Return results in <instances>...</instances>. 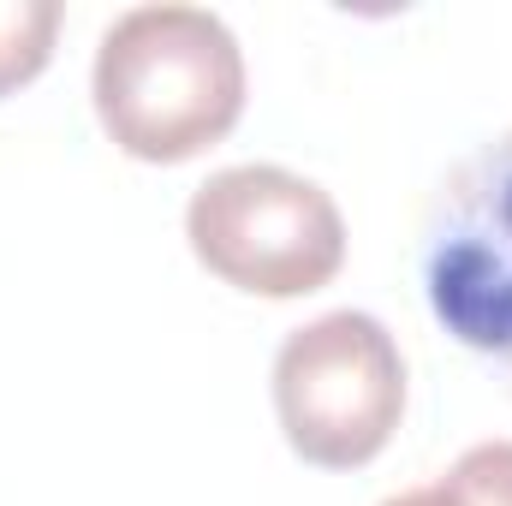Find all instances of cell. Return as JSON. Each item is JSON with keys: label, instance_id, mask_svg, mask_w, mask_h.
Masks as SVG:
<instances>
[{"label": "cell", "instance_id": "1", "mask_svg": "<svg viewBox=\"0 0 512 506\" xmlns=\"http://www.w3.org/2000/svg\"><path fill=\"white\" fill-rule=\"evenodd\" d=\"M96 114L137 161H191L245 114L239 36L203 6H131L96 48Z\"/></svg>", "mask_w": 512, "mask_h": 506}, {"label": "cell", "instance_id": "2", "mask_svg": "<svg viewBox=\"0 0 512 506\" xmlns=\"http://www.w3.org/2000/svg\"><path fill=\"white\" fill-rule=\"evenodd\" d=\"M274 411L298 459L322 471L370 465L405 411V358L376 316L334 310L286 334L274 358Z\"/></svg>", "mask_w": 512, "mask_h": 506}, {"label": "cell", "instance_id": "3", "mask_svg": "<svg viewBox=\"0 0 512 506\" xmlns=\"http://www.w3.org/2000/svg\"><path fill=\"white\" fill-rule=\"evenodd\" d=\"M435 322L512 393V131L465 155L423 209Z\"/></svg>", "mask_w": 512, "mask_h": 506}, {"label": "cell", "instance_id": "4", "mask_svg": "<svg viewBox=\"0 0 512 506\" xmlns=\"http://www.w3.org/2000/svg\"><path fill=\"white\" fill-rule=\"evenodd\" d=\"M185 239L209 274L256 298H304L346 262L334 197L286 167L209 173L185 209Z\"/></svg>", "mask_w": 512, "mask_h": 506}, {"label": "cell", "instance_id": "5", "mask_svg": "<svg viewBox=\"0 0 512 506\" xmlns=\"http://www.w3.org/2000/svg\"><path fill=\"white\" fill-rule=\"evenodd\" d=\"M60 36V0H0V96L30 84Z\"/></svg>", "mask_w": 512, "mask_h": 506}, {"label": "cell", "instance_id": "6", "mask_svg": "<svg viewBox=\"0 0 512 506\" xmlns=\"http://www.w3.org/2000/svg\"><path fill=\"white\" fill-rule=\"evenodd\" d=\"M441 489L459 506H512V441H483L471 447L447 477Z\"/></svg>", "mask_w": 512, "mask_h": 506}, {"label": "cell", "instance_id": "7", "mask_svg": "<svg viewBox=\"0 0 512 506\" xmlns=\"http://www.w3.org/2000/svg\"><path fill=\"white\" fill-rule=\"evenodd\" d=\"M382 506H459L441 483H429V489H405V495H393V501H382Z\"/></svg>", "mask_w": 512, "mask_h": 506}]
</instances>
